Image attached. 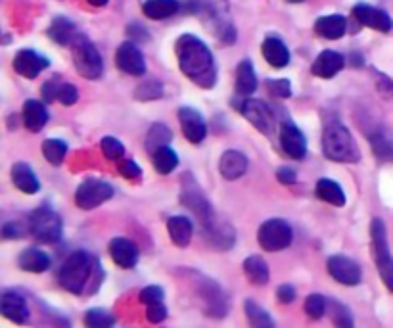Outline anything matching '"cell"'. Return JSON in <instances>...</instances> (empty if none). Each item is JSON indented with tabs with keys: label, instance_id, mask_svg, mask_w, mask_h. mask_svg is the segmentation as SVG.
I'll use <instances>...</instances> for the list:
<instances>
[{
	"label": "cell",
	"instance_id": "cell-1",
	"mask_svg": "<svg viewBox=\"0 0 393 328\" xmlns=\"http://www.w3.org/2000/svg\"><path fill=\"white\" fill-rule=\"evenodd\" d=\"M175 54H177L178 68L188 79L200 88L215 87L217 83V66L211 50L202 39L196 35H180L175 43Z\"/></svg>",
	"mask_w": 393,
	"mask_h": 328
},
{
	"label": "cell",
	"instance_id": "cell-2",
	"mask_svg": "<svg viewBox=\"0 0 393 328\" xmlns=\"http://www.w3.org/2000/svg\"><path fill=\"white\" fill-rule=\"evenodd\" d=\"M322 152L328 160L338 163H359L361 150L342 121H330L322 130Z\"/></svg>",
	"mask_w": 393,
	"mask_h": 328
},
{
	"label": "cell",
	"instance_id": "cell-3",
	"mask_svg": "<svg viewBox=\"0 0 393 328\" xmlns=\"http://www.w3.org/2000/svg\"><path fill=\"white\" fill-rule=\"evenodd\" d=\"M96 257L86 254L85 250H77L68 255L63 261L60 271H58V282L63 290L69 294H83L91 285L94 267H96Z\"/></svg>",
	"mask_w": 393,
	"mask_h": 328
},
{
	"label": "cell",
	"instance_id": "cell-4",
	"mask_svg": "<svg viewBox=\"0 0 393 328\" xmlns=\"http://www.w3.org/2000/svg\"><path fill=\"white\" fill-rule=\"evenodd\" d=\"M192 286L196 296L202 299V309L209 319H223L228 311V302L221 286L215 280H211L205 275L194 272L192 275Z\"/></svg>",
	"mask_w": 393,
	"mask_h": 328
},
{
	"label": "cell",
	"instance_id": "cell-5",
	"mask_svg": "<svg viewBox=\"0 0 393 328\" xmlns=\"http://www.w3.org/2000/svg\"><path fill=\"white\" fill-rule=\"evenodd\" d=\"M27 229H29V235L41 244H56L63 235L62 217L49 205H41L31 211Z\"/></svg>",
	"mask_w": 393,
	"mask_h": 328
},
{
	"label": "cell",
	"instance_id": "cell-6",
	"mask_svg": "<svg viewBox=\"0 0 393 328\" xmlns=\"http://www.w3.org/2000/svg\"><path fill=\"white\" fill-rule=\"evenodd\" d=\"M69 48H71V54H73L75 69H77V73L83 79L94 81L102 77V73H104L102 56H100L98 48L85 35H77V39L71 43Z\"/></svg>",
	"mask_w": 393,
	"mask_h": 328
},
{
	"label": "cell",
	"instance_id": "cell-7",
	"mask_svg": "<svg viewBox=\"0 0 393 328\" xmlns=\"http://www.w3.org/2000/svg\"><path fill=\"white\" fill-rule=\"evenodd\" d=\"M180 204L185 205L186 210H190L202 221V225L215 215L213 205L203 194L202 186L198 185L196 177L190 171L180 175Z\"/></svg>",
	"mask_w": 393,
	"mask_h": 328
},
{
	"label": "cell",
	"instance_id": "cell-8",
	"mask_svg": "<svg viewBox=\"0 0 393 328\" xmlns=\"http://www.w3.org/2000/svg\"><path fill=\"white\" fill-rule=\"evenodd\" d=\"M292 240H294L292 225L286 219H280V217L267 219L257 230V242L265 252L286 250L292 244Z\"/></svg>",
	"mask_w": 393,
	"mask_h": 328
},
{
	"label": "cell",
	"instance_id": "cell-9",
	"mask_svg": "<svg viewBox=\"0 0 393 328\" xmlns=\"http://www.w3.org/2000/svg\"><path fill=\"white\" fill-rule=\"evenodd\" d=\"M111 198H113V186L106 180L93 179V177L83 180L75 190V204L85 211L96 210L98 205Z\"/></svg>",
	"mask_w": 393,
	"mask_h": 328
},
{
	"label": "cell",
	"instance_id": "cell-10",
	"mask_svg": "<svg viewBox=\"0 0 393 328\" xmlns=\"http://www.w3.org/2000/svg\"><path fill=\"white\" fill-rule=\"evenodd\" d=\"M236 110H238L250 123L263 135H270L272 127H275V113L269 106L261 102V100L250 98V96H242V100L234 102Z\"/></svg>",
	"mask_w": 393,
	"mask_h": 328
},
{
	"label": "cell",
	"instance_id": "cell-11",
	"mask_svg": "<svg viewBox=\"0 0 393 328\" xmlns=\"http://www.w3.org/2000/svg\"><path fill=\"white\" fill-rule=\"evenodd\" d=\"M202 227L211 248L219 250V252H227L236 244V230L225 217L217 215V211L215 215L211 217L209 221H205Z\"/></svg>",
	"mask_w": 393,
	"mask_h": 328
},
{
	"label": "cell",
	"instance_id": "cell-12",
	"mask_svg": "<svg viewBox=\"0 0 393 328\" xmlns=\"http://www.w3.org/2000/svg\"><path fill=\"white\" fill-rule=\"evenodd\" d=\"M326 269L336 282L344 286H357L362 280V269L355 260L347 255H332L326 261Z\"/></svg>",
	"mask_w": 393,
	"mask_h": 328
},
{
	"label": "cell",
	"instance_id": "cell-13",
	"mask_svg": "<svg viewBox=\"0 0 393 328\" xmlns=\"http://www.w3.org/2000/svg\"><path fill=\"white\" fill-rule=\"evenodd\" d=\"M178 123H180L183 135L190 144H200L205 140L208 125H205V119L196 108H190V106L178 108Z\"/></svg>",
	"mask_w": 393,
	"mask_h": 328
},
{
	"label": "cell",
	"instance_id": "cell-14",
	"mask_svg": "<svg viewBox=\"0 0 393 328\" xmlns=\"http://www.w3.org/2000/svg\"><path fill=\"white\" fill-rule=\"evenodd\" d=\"M278 138H280V146H282L284 154L290 155L292 160H303L305 158V154H307V138L297 125L288 121V119L282 121Z\"/></svg>",
	"mask_w": 393,
	"mask_h": 328
},
{
	"label": "cell",
	"instance_id": "cell-15",
	"mask_svg": "<svg viewBox=\"0 0 393 328\" xmlns=\"http://www.w3.org/2000/svg\"><path fill=\"white\" fill-rule=\"evenodd\" d=\"M351 14L357 19V24L362 25V27H370V29L380 33H389L393 29V19L389 18V14L386 10H380V8L361 2V4L353 6Z\"/></svg>",
	"mask_w": 393,
	"mask_h": 328
},
{
	"label": "cell",
	"instance_id": "cell-16",
	"mask_svg": "<svg viewBox=\"0 0 393 328\" xmlns=\"http://www.w3.org/2000/svg\"><path fill=\"white\" fill-rule=\"evenodd\" d=\"M116 66L119 68V71L133 75V77H141L146 73V60L142 56L141 48L131 41L119 44L116 52Z\"/></svg>",
	"mask_w": 393,
	"mask_h": 328
},
{
	"label": "cell",
	"instance_id": "cell-17",
	"mask_svg": "<svg viewBox=\"0 0 393 328\" xmlns=\"http://www.w3.org/2000/svg\"><path fill=\"white\" fill-rule=\"evenodd\" d=\"M12 66L14 71L21 75V77H25V79H35V77L41 75V71L49 68L50 60L46 56H43L41 52H37V50L24 48L14 56Z\"/></svg>",
	"mask_w": 393,
	"mask_h": 328
},
{
	"label": "cell",
	"instance_id": "cell-18",
	"mask_svg": "<svg viewBox=\"0 0 393 328\" xmlns=\"http://www.w3.org/2000/svg\"><path fill=\"white\" fill-rule=\"evenodd\" d=\"M0 313H2V317H6L8 321L16 322V324H24V322L29 321V315H31L25 297L12 290L4 292L0 296Z\"/></svg>",
	"mask_w": 393,
	"mask_h": 328
},
{
	"label": "cell",
	"instance_id": "cell-19",
	"mask_svg": "<svg viewBox=\"0 0 393 328\" xmlns=\"http://www.w3.org/2000/svg\"><path fill=\"white\" fill-rule=\"evenodd\" d=\"M345 58L336 52V50H322L317 60L311 66V71H313L315 77H320V79H332L344 69Z\"/></svg>",
	"mask_w": 393,
	"mask_h": 328
},
{
	"label": "cell",
	"instance_id": "cell-20",
	"mask_svg": "<svg viewBox=\"0 0 393 328\" xmlns=\"http://www.w3.org/2000/svg\"><path fill=\"white\" fill-rule=\"evenodd\" d=\"M110 255L113 263L121 269H133L138 263V250L129 238H113L110 242Z\"/></svg>",
	"mask_w": 393,
	"mask_h": 328
},
{
	"label": "cell",
	"instance_id": "cell-21",
	"mask_svg": "<svg viewBox=\"0 0 393 328\" xmlns=\"http://www.w3.org/2000/svg\"><path fill=\"white\" fill-rule=\"evenodd\" d=\"M247 158L238 150H227L219 160V171L227 180H236L247 171Z\"/></svg>",
	"mask_w": 393,
	"mask_h": 328
},
{
	"label": "cell",
	"instance_id": "cell-22",
	"mask_svg": "<svg viewBox=\"0 0 393 328\" xmlns=\"http://www.w3.org/2000/svg\"><path fill=\"white\" fill-rule=\"evenodd\" d=\"M372 154L382 163H393V133L386 127H378L369 135Z\"/></svg>",
	"mask_w": 393,
	"mask_h": 328
},
{
	"label": "cell",
	"instance_id": "cell-23",
	"mask_svg": "<svg viewBox=\"0 0 393 328\" xmlns=\"http://www.w3.org/2000/svg\"><path fill=\"white\" fill-rule=\"evenodd\" d=\"M21 119H24L25 129L31 133H41L44 125L49 123V110L39 100H25Z\"/></svg>",
	"mask_w": 393,
	"mask_h": 328
},
{
	"label": "cell",
	"instance_id": "cell-24",
	"mask_svg": "<svg viewBox=\"0 0 393 328\" xmlns=\"http://www.w3.org/2000/svg\"><path fill=\"white\" fill-rule=\"evenodd\" d=\"M370 238H372V254H374L376 265H380V263L392 257L389 244H387L386 223L382 221L380 217H374L372 223H370Z\"/></svg>",
	"mask_w": 393,
	"mask_h": 328
},
{
	"label": "cell",
	"instance_id": "cell-25",
	"mask_svg": "<svg viewBox=\"0 0 393 328\" xmlns=\"http://www.w3.org/2000/svg\"><path fill=\"white\" fill-rule=\"evenodd\" d=\"M347 31V19L340 14H332V16H322L315 21V33L328 41H338Z\"/></svg>",
	"mask_w": 393,
	"mask_h": 328
},
{
	"label": "cell",
	"instance_id": "cell-26",
	"mask_svg": "<svg viewBox=\"0 0 393 328\" xmlns=\"http://www.w3.org/2000/svg\"><path fill=\"white\" fill-rule=\"evenodd\" d=\"M261 52H263V58L267 60L269 66L272 68H286L290 63V50L288 46L284 44L282 39L278 37H267L261 44Z\"/></svg>",
	"mask_w": 393,
	"mask_h": 328
},
{
	"label": "cell",
	"instance_id": "cell-27",
	"mask_svg": "<svg viewBox=\"0 0 393 328\" xmlns=\"http://www.w3.org/2000/svg\"><path fill=\"white\" fill-rule=\"evenodd\" d=\"M12 183L24 194H37L41 188L37 175L31 169V165L25 161H18L12 165Z\"/></svg>",
	"mask_w": 393,
	"mask_h": 328
},
{
	"label": "cell",
	"instance_id": "cell-28",
	"mask_svg": "<svg viewBox=\"0 0 393 328\" xmlns=\"http://www.w3.org/2000/svg\"><path fill=\"white\" fill-rule=\"evenodd\" d=\"M167 232H169L173 244L177 248H186L190 244L192 235H194V225L185 215L169 217V221H167Z\"/></svg>",
	"mask_w": 393,
	"mask_h": 328
},
{
	"label": "cell",
	"instance_id": "cell-29",
	"mask_svg": "<svg viewBox=\"0 0 393 328\" xmlns=\"http://www.w3.org/2000/svg\"><path fill=\"white\" fill-rule=\"evenodd\" d=\"M18 267L25 272L41 275V272L49 271L50 255L39 248H25L18 257Z\"/></svg>",
	"mask_w": 393,
	"mask_h": 328
},
{
	"label": "cell",
	"instance_id": "cell-30",
	"mask_svg": "<svg viewBox=\"0 0 393 328\" xmlns=\"http://www.w3.org/2000/svg\"><path fill=\"white\" fill-rule=\"evenodd\" d=\"M77 29L75 24L66 16H58L52 19V24L49 27V37L54 41L56 44H62V46H71L75 39H77Z\"/></svg>",
	"mask_w": 393,
	"mask_h": 328
},
{
	"label": "cell",
	"instance_id": "cell-31",
	"mask_svg": "<svg viewBox=\"0 0 393 328\" xmlns=\"http://www.w3.org/2000/svg\"><path fill=\"white\" fill-rule=\"evenodd\" d=\"M257 91V75L252 60H242L236 68V93L240 96H252Z\"/></svg>",
	"mask_w": 393,
	"mask_h": 328
},
{
	"label": "cell",
	"instance_id": "cell-32",
	"mask_svg": "<svg viewBox=\"0 0 393 328\" xmlns=\"http://www.w3.org/2000/svg\"><path fill=\"white\" fill-rule=\"evenodd\" d=\"M242 269H244V277L253 286H265L269 282V265H267V261L261 255H250V257H246L244 263H242Z\"/></svg>",
	"mask_w": 393,
	"mask_h": 328
},
{
	"label": "cell",
	"instance_id": "cell-33",
	"mask_svg": "<svg viewBox=\"0 0 393 328\" xmlns=\"http://www.w3.org/2000/svg\"><path fill=\"white\" fill-rule=\"evenodd\" d=\"M315 193L322 202L334 205V207H344L345 205V193L344 188L332 179H322L317 180V186H315Z\"/></svg>",
	"mask_w": 393,
	"mask_h": 328
},
{
	"label": "cell",
	"instance_id": "cell-34",
	"mask_svg": "<svg viewBox=\"0 0 393 328\" xmlns=\"http://www.w3.org/2000/svg\"><path fill=\"white\" fill-rule=\"evenodd\" d=\"M180 10L178 0H146L142 4V12L150 19H165L171 18Z\"/></svg>",
	"mask_w": 393,
	"mask_h": 328
},
{
	"label": "cell",
	"instance_id": "cell-35",
	"mask_svg": "<svg viewBox=\"0 0 393 328\" xmlns=\"http://www.w3.org/2000/svg\"><path fill=\"white\" fill-rule=\"evenodd\" d=\"M150 155H152V163H154L155 171H158L160 175H169L177 169L178 155L177 152L169 146V144L161 146V148H158Z\"/></svg>",
	"mask_w": 393,
	"mask_h": 328
},
{
	"label": "cell",
	"instance_id": "cell-36",
	"mask_svg": "<svg viewBox=\"0 0 393 328\" xmlns=\"http://www.w3.org/2000/svg\"><path fill=\"white\" fill-rule=\"evenodd\" d=\"M173 140L171 129L163 123H154L146 133V140H144V146H146L148 154H152L161 146H165Z\"/></svg>",
	"mask_w": 393,
	"mask_h": 328
},
{
	"label": "cell",
	"instance_id": "cell-37",
	"mask_svg": "<svg viewBox=\"0 0 393 328\" xmlns=\"http://www.w3.org/2000/svg\"><path fill=\"white\" fill-rule=\"evenodd\" d=\"M244 311H246L247 321H250L252 327H257V328L275 327V321H272V317L269 315V311L263 309L255 299H246V302H244Z\"/></svg>",
	"mask_w": 393,
	"mask_h": 328
},
{
	"label": "cell",
	"instance_id": "cell-38",
	"mask_svg": "<svg viewBox=\"0 0 393 328\" xmlns=\"http://www.w3.org/2000/svg\"><path fill=\"white\" fill-rule=\"evenodd\" d=\"M43 155L50 165H62V161L68 155V143H63L60 138H46L43 143Z\"/></svg>",
	"mask_w": 393,
	"mask_h": 328
},
{
	"label": "cell",
	"instance_id": "cell-39",
	"mask_svg": "<svg viewBox=\"0 0 393 328\" xmlns=\"http://www.w3.org/2000/svg\"><path fill=\"white\" fill-rule=\"evenodd\" d=\"M328 311H330L332 322L338 324V327L349 328L355 324V319H353V313L345 304H342L340 299H330L328 302Z\"/></svg>",
	"mask_w": 393,
	"mask_h": 328
},
{
	"label": "cell",
	"instance_id": "cell-40",
	"mask_svg": "<svg viewBox=\"0 0 393 328\" xmlns=\"http://www.w3.org/2000/svg\"><path fill=\"white\" fill-rule=\"evenodd\" d=\"M85 324L94 328L113 327L116 324V315L111 311L102 309V307H94V309H88L85 313Z\"/></svg>",
	"mask_w": 393,
	"mask_h": 328
},
{
	"label": "cell",
	"instance_id": "cell-41",
	"mask_svg": "<svg viewBox=\"0 0 393 328\" xmlns=\"http://www.w3.org/2000/svg\"><path fill=\"white\" fill-rule=\"evenodd\" d=\"M135 96L141 102H152V100H160L163 96V85L158 79H148L141 83L135 91Z\"/></svg>",
	"mask_w": 393,
	"mask_h": 328
},
{
	"label": "cell",
	"instance_id": "cell-42",
	"mask_svg": "<svg viewBox=\"0 0 393 328\" xmlns=\"http://www.w3.org/2000/svg\"><path fill=\"white\" fill-rule=\"evenodd\" d=\"M303 309H305L309 319L319 321V319L325 317L326 311H328V299H326L325 296H320V294H311V296H307V299H305Z\"/></svg>",
	"mask_w": 393,
	"mask_h": 328
},
{
	"label": "cell",
	"instance_id": "cell-43",
	"mask_svg": "<svg viewBox=\"0 0 393 328\" xmlns=\"http://www.w3.org/2000/svg\"><path fill=\"white\" fill-rule=\"evenodd\" d=\"M100 150H102V154H104L106 160L110 161H121L125 155L123 143L113 138V136H104V138L100 140Z\"/></svg>",
	"mask_w": 393,
	"mask_h": 328
},
{
	"label": "cell",
	"instance_id": "cell-44",
	"mask_svg": "<svg viewBox=\"0 0 393 328\" xmlns=\"http://www.w3.org/2000/svg\"><path fill=\"white\" fill-rule=\"evenodd\" d=\"M265 85L269 93L277 98H290L292 96V83L288 79H267Z\"/></svg>",
	"mask_w": 393,
	"mask_h": 328
},
{
	"label": "cell",
	"instance_id": "cell-45",
	"mask_svg": "<svg viewBox=\"0 0 393 328\" xmlns=\"http://www.w3.org/2000/svg\"><path fill=\"white\" fill-rule=\"evenodd\" d=\"M372 77H374L376 88H378V93L384 96V98H392L393 96V79L392 77H387L386 73H382L378 69L372 68Z\"/></svg>",
	"mask_w": 393,
	"mask_h": 328
},
{
	"label": "cell",
	"instance_id": "cell-46",
	"mask_svg": "<svg viewBox=\"0 0 393 328\" xmlns=\"http://www.w3.org/2000/svg\"><path fill=\"white\" fill-rule=\"evenodd\" d=\"M141 302L144 305H150V304H160V302H163L165 299V292H163V288L158 285H152V286H146L144 290L141 292Z\"/></svg>",
	"mask_w": 393,
	"mask_h": 328
},
{
	"label": "cell",
	"instance_id": "cell-47",
	"mask_svg": "<svg viewBox=\"0 0 393 328\" xmlns=\"http://www.w3.org/2000/svg\"><path fill=\"white\" fill-rule=\"evenodd\" d=\"M62 83L63 81L60 79L58 75L44 83L41 94H43V100L46 102V104H50V102H56V100H58V93H60V88H62Z\"/></svg>",
	"mask_w": 393,
	"mask_h": 328
},
{
	"label": "cell",
	"instance_id": "cell-48",
	"mask_svg": "<svg viewBox=\"0 0 393 328\" xmlns=\"http://www.w3.org/2000/svg\"><path fill=\"white\" fill-rule=\"evenodd\" d=\"M117 171H119V175H123L125 179H129V180H141L142 177L141 165H138L135 160H121Z\"/></svg>",
	"mask_w": 393,
	"mask_h": 328
},
{
	"label": "cell",
	"instance_id": "cell-49",
	"mask_svg": "<svg viewBox=\"0 0 393 328\" xmlns=\"http://www.w3.org/2000/svg\"><path fill=\"white\" fill-rule=\"evenodd\" d=\"M167 315H169V311H167L163 302L146 305V319L148 322H152V324H160V322H163L167 319Z\"/></svg>",
	"mask_w": 393,
	"mask_h": 328
},
{
	"label": "cell",
	"instance_id": "cell-50",
	"mask_svg": "<svg viewBox=\"0 0 393 328\" xmlns=\"http://www.w3.org/2000/svg\"><path fill=\"white\" fill-rule=\"evenodd\" d=\"M79 100V93L71 83H62V88L58 93V102L63 106H73Z\"/></svg>",
	"mask_w": 393,
	"mask_h": 328
},
{
	"label": "cell",
	"instance_id": "cell-51",
	"mask_svg": "<svg viewBox=\"0 0 393 328\" xmlns=\"http://www.w3.org/2000/svg\"><path fill=\"white\" fill-rule=\"evenodd\" d=\"M376 267H378V275H380L384 286L393 294V257H389V260Z\"/></svg>",
	"mask_w": 393,
	"mask_h": 328
},
{
	"label": "cell",
	"instance_id": "cell-52",
	"mask_svg": "<svg viewBox=\"0 0 393 328\" xmlns=\"http://www.w3.org/2000/svg\"><path fill=\"white\" fill-rule=\"evenodd\" d=\"M29 232V229L25 230L24 225L19 223V221H10V223L4 225V229H2V236L6 238V240H16V238H21Z\"/></svg>",
	"mask_w": 393,
	"mask_h": 328
},
{
	"label": "cell",
	"instance_id": "cell-53",
	"mask_svg": "<svg viewBox=\"0 0 393 328\" xmlns=\"http://www.w3.org/2000/svg\"><path fill=\"white\" fill-rule=\"evenodd\" d=\"M277 297H278V302H280V304H284V305L292 304V302L295 299V288L292 285L278 286Z\"/></svg>",
	"mask_w": 393,
	"mask_h": 328
},
{
	"label": "cell",
	"instance_id": "cell-54",
	"mask_svg": "<svg viewBox=\"0 0 393 328\" xmlns=\"http://www.w3.org/2000/svg\"><path fill=\"white\" fill-rule=\"evenodd\" d=\"M277 179L282 183V185H295L297 183V173H295L292 168H278L277 169Z\"/></svg>",
	"mask_w": 393,
	"mask_h": 328
},
{
	"label": "cell",
	"instance_id": "cell-55",
	"mask_svg": "<svg viewBox=\"0 0 393 328\" xmlns=\"http://www.w3.org/2000/svg\"><path fill=\"white\" fill-rule=\"evenodd\" d=\"M127 33H129V37L133 39V41H148V39H150V33H148L142 25H129Z\"/></svg>",
	"mask_w": 393,
	"mask_h": 328
},
{
	"label": "cell",
	"instance_id": "cell-56",
	"mask_svg": "<svg viewBox=\"0 0 393 328\" xmlns=\"http://www.w3.org/2000/svg\"><path fill=\"white\" fill-rule=\"evenodd\" d=\"M86 2H88L91 6H106L110 0H86Z\"/></svg>",
	"mask_w": 393,
	"mask_h": 328
},
{
	"label": "cell",
	"instance_id": "cell-57",
	"mask_svg": "<svg viewBox=\"0 0 393 328\" xmlns=\"http://www.w3.org/2000/svg\"><path fill=\"white\" fill-rule=\"evenodd\" d=\"M288 2H292V4H300V2H303V0H288Z\"/></svg>",
	"mask_w": 393,
	"mask_h": 328
}]
</instances>
